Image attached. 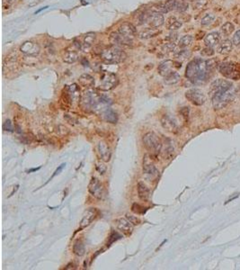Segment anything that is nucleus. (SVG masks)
<instances>
[{"label": "nucleus", "mask_w": 240, "mask_h": 270, "mask_svg": "<svg viewBox=\"0 0 240 270\" xmlns=\"http://www.w3.org/2000/svg\"><path fill=\"white\" fill-rule=\"evenodd\" d=\"M209 71L210 69L207 66V61L202 59H196L187 65L185 77L194 83H203L207 80Z\"/></svg>", "instance_id": "obj_1"}, {"label": "nucleus", "mask_w": 240, "mask_h": 270, "mask_svg": "<svg viewBox=\"0 0 240 270\" xmlns=\"http://www.w3.org/2000/svg\"><path fill=\"white\" fill-rule=\"evenodd\" d=\"M236 94H237V90H236L234 86H231L230 88L216 92L212 96L213 107L216 110H220V109L224 108L234 99Z\"/></svg>", "instance_id": "obj_2"}, {"label": "nucleus", "mask_w": 240, "mask_h": 270, "mask_svg": "<svg viewBox=\"0 0 240 270\" xmlns=\"http://www.w3.org/2000/svg\"><path fill=\"white\" fill-rule=\"evenodd\" d=\"M101 59L107 64H116L125 60L126 53L118 47L111 46L100 51Z\"/></svg>", "instance_id": "obj_3"}, {"label": "nucleus", "mask_w": 240, "mask_h": 270, "mask_svg": "<svg viewBox=\"0 0 240 270\" xmlns=\"http://www.w3.org/2000/svg\"><path fill=\"white\" fill-rule=\"evenodd\" d=\"M81 105L85 110L91 111L94 109H96L97 105L103 103L101 96H99L94 91L91 89L86 90L81 96Z\"/></svg>", "instance_id": "obj_4"}, {"label": "nucleus", "mask_w": 240, "mask_h": 270, "mask_svg": "<svg viewBox=\"0 0 240 270\" xmlns=\"http://www.w3.org/2000/svg\"><path fill=\"white\" fill-rule=\"evenodd\" d=\"M143 144L145 148L151 153L157 154L161 150L162 144L159 138L154 132H148L143 137Z\"/></svg>", "instance_id": "obj_5"}, {"label": "nucleus", "mask_w": 240, "mask_h": 270, "mask_svg": "<svg viewBox=\"0 0 240 270\" xmlns=\"http://www.w3.org/2000/svg\"><path fill=\"white\" fill-rule=\"evenodd\" d=\"M219 70L225 77L238 80L240 78V70L234 62H224L219 66Z\"/></svg>", "instance_id": "obj_6"}, {"label": "nucleus", "mask_w": 240, "mask_h": 270, "mask_svg": "<svg viewBox=\"0 0 240 270\" xmlns=\"http://www.w3.org/2000/svg\"><path fill=\"white\" fill-rule=\"evenodd\" d=\"M141 19H142L143 23H148V25L151 28L154 29L161 27L165 22L163 15L161 13H158L157 11H151L150 13L142 15Z\"/></svg>", "instance_id": "obj_7"}, {"label": "nucleus", "mask_w": 240, "mask_h": 270, "mask_svg": "<svg viewBox=\"0 0 240 270\" xmlns=\"http://www.w3.org/2000/svg\"><path fill=\"white\" fill-rule=\"evenodd\" d=\"M119 83L117 76L111 72H105L102 75L99 82V89L102 91H109L114 88Z\"/></svg>", "instance_id": "obj_8"}, {"label": "nucleus", "mask_w": 240, "mask_h": 270, "mask_svg": "<svg viewBox=\"0 0 240 270\" xmlns=\"http://www.w3.org/2000/svg\"><path fill=\"white\" fill-rule=\"evenodd\" d=\"M88 191L94 197L98 200H102L104 196V188L102 183L96 177H92L88 185Z\"/></svg>", "instance_id": "obj_9"}, {"label": "nucleus", "mask_w": 240, "mask_h": 270, "mask_svg": "<svg viewBox=\"0 0 240 270\" xmlns=\"http://www.w3.org/2000/svg\"><path fill=\"white\" fill-rule=\"evenodd\" d=\"M185 97L192 104H194V105H203L206 101V96L203 91L196 88L186 91Z\"/></svg>", "instance_id": "obj_10"}, {"label": "nucleus", "mask_w": 240, "mask_h": 270, "mask_svg": "<svg viewBox=\"0 0 240 270\" xmlns=\"http://www.w3.org/2000/svg\"><path fill=\"white\" fill-rule=\"evenodd\" d=\"M20 51H21L22 53H24L26 56L36 57L40 53L41 48H40L37 42H33V41H28V42H24L21 45Z\"/></svg>", "instance_id": "obj_11"}, {"label": "nucleus", "mask_w": 240, "mask_h": 270, "mask_svg": "<svg viewBox=\"0 0 240 270\" xmlns=\"http://www.w3.org/2000/svg\"><path fill=\"white\" fill-rule=\"evenodd\" d=\"M118 32L120 35L130 42H133V39L136 36V28L129 23H123L118 29Z\"/></svg>", "instance_id": "obj_12"}, {"label": "nucleus", "mask_w": 240, "mask_h": 270, "mask_svg": "<svg viewBox=\"0 0 240 270\" xmlns=\"http://www.w3.org/2000/svg\"><path fill=\"white\" fill-rule=\"evenodd\" d=\"M97 214V211L95 208H88L83 215V218L80 222V224H79V230L78 231H81L85 228H86L87 226H89L90 224H92V222L94 220L95 216Z\"/></svg>", "instance_id": "obj_13"}, {"label": "nucleus", "mask_w": 240, "mask_h": 270, "mask_svg": "<svg viewBox=\"0 0 240 270\" xmlns=\"http://www.w3.org/2000/svg\"><path fill=\"white\" fill-rule=\"evenodd\" d=\"M231 86H233V84L231 83L230 81H228L226 79H216L215 81H213L212 84L211 85V89H210V95L212 96L214 94L218 91L220 90H225L228 88H230Z\"/></svg>", "instance_id": "obj_14"}, {"label": "nucleus", "mask_w": 240, "mask_h": 270, "mask_svg": "<svg viewBox=\"0 0 240 270\" xmlns=\"http://www.w3.org/2000/svg\"><path fill=\"white\" fill-rule=\"evenodd\" d=\"M97 150H98V154H99V157L101 158V160L104 161V162L110 161L111 157V150L106 141H104V140L99 141V143L97 145Z\"/></svg>", "instance_id": "obj_15"}, {"label": "nucleus", "mask_w": 240, "mask_h": 270, "mask_svg": "<svg viewBox=\"0 0 240 270\" xmlns=\"http://www.w3.org/2000/svg\"><path fill=\"white\" fill-rule=\"evenodd\" d=\"M117 229L125 236H129L133 232V224L129 222L128 219L120 218L116 221Z\"/></svg>", "instance_id": "obj_16"}, {"label": "nucleus", "mask_w": 240, "mask_h": 270, "mask_svg": "<svg viewBox=\"0 0 240 270\" xmlns=\"http://www.w3.org/2000/svg\"><path fill=\"white\" fill-rule=\"evenodd\" d=\"M152 157L150 155H145L144 160H143V172L146 175H151V176H156L157 174V169L155 167L153 161H152Z\"/></svg>", "instance_id": "obj_17"}, {"label": "nucleus", "mask_w": 240, "mask_h": 270, "mask_svg": "<svg viewBox=\"0 0 240 270\" xmlns=\"http://www.w3.org/2000/svg\"><path fill=\"white\" fill-rule=\"evenodd\" d=\"M110 41L113 45H130L133 42H130L129 40L125 39L122 35H120L119 32H113L110 35Z\"/></svg>", "instance_id": "obj_18"}, {"label": "nucleus", "mask_w": 240, "mask_h": 270, "mask_svg": "<svg viewBox=\"0 0 240 270\" xmlns=\"http://www.w3.org/2000/svg\"><path fill=\"white\" fill-rule=\"evenodd\" d=\"M220 42V34L218 32H212L209 34H207L204 38V43L208 47H212L218 45Z\"/></svg>", "instance_id": "obj_19"}, {"label": "nucleus", "mask_w": 240, "mask_h": 270, "mask_svg": "<svg viewBox=\"0 0 240 270\" xmlns=\"http://www.w3.org/2000/svg\"><path fill=\"white\" fill-rule=\"evenodd\" d=\"M161 123H162L163 127L166 130L169 131H174L175 132L178 129V126H177L176 120L174 118H172L171 116H169V115L163 116V118L161 120Z\"/></svg>", "instance_id": "obj_20"}, {"label": "nucleus", "mask_w": 240, "mask_h": 270, "mask_svg": "<svg viewBox=\"0 0 240 270\" xmlns=\"http://www.w3.org/2000/svg\"><path fill=\"white\" fill-rule=\"evenodd\" d=\"M173 66H174V61H172L170 60H166L159 64L158 68H157V71H158L159 75H161L162 77H165L172 71Z\"/></svg>", "instance_id": "obj_21"}, {"label": "nucleus", "mask_w": 240, "mask_h": 270, "mask_svg": "<svg viewBox=\"0 0 240 270\" xmlns=\"http://www.w3.org/2000/svg\"><path fill=\"white\" fill-rule=\"evenodd\" d=\"M137 188H138V195H139V199L142 201H147L149 198L150 192H149L148 186H146V184H144L143 182L140 181L138 183Z\"/></svg>", "instance_id": "obj_22"}, {"label": "nucleus", "mask_w": 240, "mask_h": 270, "mask_svg": "<svg viewBox=\"0 0 240 270\" xmlns=\"http://www.w3.org/2000/svg\"><path fill=\"white\" fill-rule=\"evenodd\" d=\"M232 50H233V42H231L229 40L223 41L218 47V52L223 55L229 53Z\"/></svg>", "instance_id": "obj_23"}, {"label": "nucleus", "mask_w": 240, "mask_h": 270, "mask_svg": "<svg viewBox=\"0 0 240 270\" xmlns=\"http://www.w3.org/2000/svg\"><path fill=\"white\" fill-rule=\"evenodd\" d=\"M103 117L105 121L111 123H116L118 122L117 113L113 110H111V108H107L103 112Z\"/></svg>", "instance_id": "obj_24"}, {"label": "nucleus", "mask_w": 240, "mask_h": 270, "mask_svg": "<svg viewBox=\"0 0 240 270\" xmlns=\"http://www.w3.org/2000/svg\"><path fill=\"white\" fill-rule=\"evenodd\" d=\"M180 79H181L180 75L178 74L176 71H173V70L164 77V81L167 85L176 84V83H178L180 81Z\"/></svg>", "instance_id": "obj_25"}, {"label": "nucleus", "mask_w": 240, "mask_h": 270, "mask_svg": "<svg viewBox=\"0 0 240 270\" xmlns=\"http://www.w3.org/2000/svg\"><path fill=\"white\" fill-rule=\"evenodd\" d=\"M182 26V22L179 21L175 16H170L166 20V28L171 31H176L181 28Z\"/></svg>", "instance_id": "obj_26"}, {"label": "nucleus", "mask_w": 240, "mask_h": 270, "mask_svg": "<svg viewBox=\"0 0 240 270\" xmlns=\"http://www.w3.org/2000/svg\"><path fill=\"white\" fill-rule=\"evenodd\" d=\"M79 84L85 87H92L94 85V79L89 74H83L79 77Z\"/></svg>", "instance_id": "obj_27"}, {"label": "nucleus", "mask_w": 240, "mask_h": 270, "mask_svg": "<svg viewBox=\"0 0 240 270\" xmlns=\"http://www.w3.org/2000/svg\"><path fill=\"white\" fill-rule=\"evenodd\" d=\"M78 54L76 51H67L65 52V54L63 55V60H64L66 63H68V64H72V63H75L76 61H77L78 60Z\"/></svg>", "instance_id": "obj_28"}, {"label": "nucleus", "mask_w": 240, "mask_h": 270, "mask_svg": "<svg viewBox=\"0 0 240 270\" xmlns=\"http://www.w3.org/2000/svg\"><path fill=\"white\" fill-rule=\"evenodd\" d=\"M95 42V33H86L83 39V43L82 45L85 49H88L93 46V44Z\"/></svg>", "instance_id": "obj_29"}, {"label": "nucleus", "mask_w": 240, "mask_h": 270, "mask_svg": "<svg viewBox=\"0 0 240 270\" xmlns=\"http://www.w3.org/2000/svg\"><path fill=\"white\" fill-rule=\"evenodd\" d=\"M73 252L75 255L78 256V257H82L83 255H85V245L81 241L77 240L76 241L73 245Z\"/></svg>", "instance_id": "obj_30"}, {"label": "nucleus", "mask_w": 240, "mask_h": 270, "mask_svg": "<svg viewBox=\"0 0 240 270\" xmlns=\"http://www.w3.org/2000/svg\"><path fill=\"white\" fill-rule=\"evenodd\" d=\"M157 33H157V31H156L154 28L145 29V30H143V31H141V32L139 33V37L140 38V39H149V38L155 37Z\"/></svg>", "instance_id": "obj_31"}, {"label": "nucleus", "mask_w": 240, "mask_h": 270, "mask_svg": "<svg viewBox=\"0 0 240 270\" xmlns=\"http://www.w3.org/2000/svg\"><path fill=\"white\" fill-rule=\"evenodd\" d=\"M193 41H194V37L192 35H185L179 40L178 45L181 48H185V47L191 45Z\"/></svg>", "instance_id": "obj_32"}, {"label": "nucleus", "mask_w": 240, "mask_h": 270, "mask_svg": "<svg viewBox=\"0 0 240 270\" xmlns=\"http://www.w3.org/2000/svg\"><path fill=\"white\" fill-rule=\"evenodd\" d=\"M234 30H235V26H234V24L232 23H230V22L225 23L221 26L222 33L224 35H226V36L227 35H230L231 33L234 32Z\"/></svg>", "instance_id": "obj_33"}, {"label": "nucleus", "mask_w": 240, "mask_h": 270, "mask_svg": "<svg viewBox=\"0 0 240 270\" xmlns=\"http://www.w3.org/2000/svg\"><path fill=\"white\" fill-rule=\"evenodd\" d=\"M214 20H215V15L213 14H207L201 20V24L203 26H208L211 24H212V22Z\"/></svg>", "instance_id": "obj_34"}, {"label": "nucleus", "mask_w": 240, "mask_h": 270, "mask_svg": "<svg viewBox=\"0 0 240 270\" xmlns=\"http://www.w3.org/2000/svg\"><path fill=\"white\" fill-rule=\"evenodd\" d=\"M190 56V51L188 50H182V51H179L178 52H176L175 54V58L177 59V60H181L182 61L185 60L186 59H188Z\"/></svg>", "instance_id": "obj_35"}, {"label": "nucleus", "mask_w": 240, "mask_h": 270, "mask_svg": "<svg viewBox=\"0 0 240 270\" xmlns=\"http://www.w3.org/2000/svg\"><path fill=\"white\" fill-rule=\"evenodd\" d=\"M154 11H157L158 13H161V14H166L168 12H170L167 6H166V3H160V4H157L154 7Z\"/></svg>", "instance_id": "obj_36"}, {"label": "nucleus", "mask_w": 240, "mask_h": 270, "mask_svg": "<svg viewBox=\"0 0 240 270\" xmlns=\"http://www.w3.org/2000/svg\"><path fill=\"white\" fill-rule=\"evenodd\" d=\"M176 44H175V42H170L168 43H166L164 46L162 47V51L165 53H170V52H174L176 51Z\"/></svg>", "instance_id": "obj_37"}, {"label": "nucleus", "mask_w": 240, "mask_h": 270, "mask_svg": "<svg viewBox=\"0 0 240 270\" xmlns=\"http://www.w3.org/2000/svg\"><path fill=\"white\" fill-rule=\"evenodd\" d=\"M104 161H103V160H100V161H97L96 163H95V169L101 174V175H103V174H104L105 172H106V169H107V168H106V166H105V164L103 163Z\"/></svg>", "instance_id": "obj_38"}, {"label": "nucleus", "mask_w": 240, "mask_h": 270, "mask_svg": "<svg viewBox=\"0 0 240 270\" xmlns=\"http://www.w3.org/2000/svg\"><path fill=\"white\" fill-rule=\"evenodd\" d=\"M201 53H202V55L204 57H211L214 55L215 51H214V50H213L212 47L207 46L206 48H204L203 51H201Z\"/></svg>", "instance_id": "obj_39"}, {"label": "nucleus", "mask_w": 240, "mask_h": 270, "mask_svg": "<svg viewBox=\"0 0 240 270\" xmlns=\"http://www.w3.org/2000/svg\"><path fill=\"white\" fill-rule=\"evenodd\" d=\"M131 210H132L133 213H135V214H141L145 213L144 208H143L142 206H140L139 204H133L132 207H131Z\"/></svg>", "instance_id": "obj_40"}, {"label": "nucleus", "mask_w": 240, "mask_h": 270, "mask_svg": "<svg viewBox=\"0 0 240 270\" xmlns=\"http://www.w3.org/2000/svg\"><path fill=\"white\" fill-rule=\"evenodd\" d=\"M232 42H233V44H235L236 46H240V30H238L233 37H232Z\"/></svg>", "instance_id": "obj_41"}, {"label": "nucleus", "mask_w": 240, "mask_h": 270, "mask_svg": "<svg viewBox=\"0 0 240 270\" xmlns=\"http://www.w3.org/2000/svg\"><path fill=\"white\" fill-rule=\"evenodd\" d=\"M126 217H127V219H128L129 222L133 224V225H138V224H140V220H139L137 216H135V215H132V214H127Z\"/></svg>", "instance_id": "obj_42"}, {"label": "nucleus", "mask_w": 240, "mask_h": 270, "mask_svg": "<svg viewBox=\"0 0 240 270\" xmlns=\"http://www.w3.org/2000/svg\"><path fill=\"white\" fill-rule=\"evenodd\" d=\"M188 7H189V5L186 2H181V3L177 4L176 9L178 12H185L186 10L188 9Z\"/></svg>", "instance_id": "obj_43"}, {"label": "nucleus", "mask_w": 240, "mask_h": 270, "mask_svg": "<svg viewBox=\"0 0 240 270\" xmlns=\"http://www.w3.org/2000/svg\"><path fill=\"white\" fill-rule=\"evenodd\" d=\"M3 130L4 131H14V128H13V124L10 120H7V121L4 122L3 124Z\"/></svg>", "instance_id": "obj_44"}, {"label": "nucleus", "mask_w": 240, "mask_h": 270, "mask_svg": "<svg viewBox=\"0 0 240 270\" xmlns=\"http://www.w3.org/2000/svg\"><path fill=\"white\" fill-rule=\"evenodd\" d=\"M15 2V0H3V2H2L3 9H8Z\"/></svg>", "instance_id": "obj_45"}, {"label": "nucleus", "mask_w": 240, "mask_h": 270, "mask_svg": "<svg viewBox=\"0 0 240 270\" xmlns=\"http://www.w3.org/2000/svg\"><path fill=\"white\" fill-rule=\"evenodd\" d=\"M167 40H169L170 42H175V41H176V39H177V33H171V34H169V36L166 38Z\"/></svg>", "instance_id": "obj_46"}, {"label": "nucleus", "mask_w": 240, "mask_h": 270, "mask_svg": "<svg viewBox=\"0 0 240 270\" xmlns=\"http://www.w3.org/2000/svg\"><path fill=\"white\" fill-rule=\"evenodd\" d=\"M64 166H65V164H62V165H61V166H60L59 168H58V169H57V170H56V171H55V173H54L53 177H54V176H56L57 174H59V171H60V170H61V169L63 168V167H64Z\"/></svg>", "instance_id": "obj_47"}, {"label": "nucleus", "mask_w": 240, "mask_h": 270, "mask_svg": "<svg viewBox=\"0 0 240 270\" xmlns=\"http://www.w3.org/2000/svg\"><path fill=\"white\" fill-rule=\"evenodd\" d=\"M238 194H237V195H236V196H234V197H232V198H230V199H229V200H228V201H227V202H226V203H225V205H227V204H229V203H230L231 201H233V200H234V199H236V198H238Z\"/></svg>", "instance_id": "obj_48"}, {"label": "nucleus", "mask_w": 240, "mask_h": 270, "mask_svg": "<svg viewBox=\"0 0 240 270\" xmlns=\"http://www.w3.org/2000/svg\"><path fill=\"white\" fill-rule=\"evenodd\" d=\"M186 1H197V0H186Z\"/></svg>", "instance_id": "obj_49"}]
</instances>
